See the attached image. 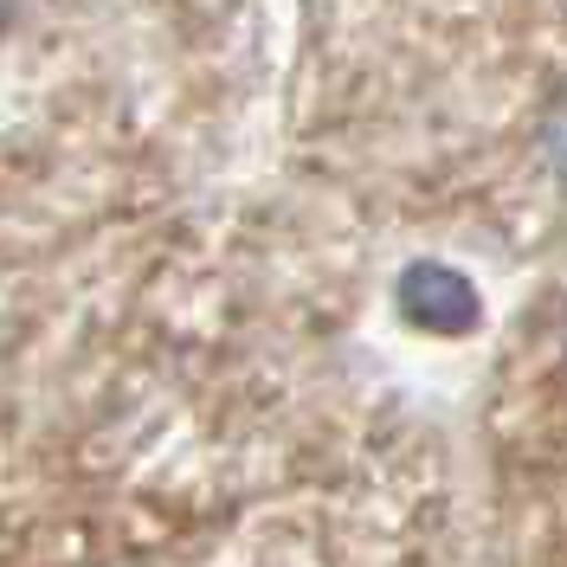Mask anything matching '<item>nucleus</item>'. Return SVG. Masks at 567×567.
Here are the masks:
<instances>
[{
  "instance_id": "obj_1",
  "label": "nucleus",
  "mask_w": 567,
  "mask_h": 567,
  "mask_svg": "<svg viewBox=\"0 0 567 567\" xmlns=\"http://www.w3.org/2000/svg\"><path fill=\"white\" fill-rule=\"evenodd\" d=\"M393 303H400V317L413 322V329H425V336H471V329L484 322L477 284L464 278L458 265H439V258L406 265L400 284H393Z\"/></svg>"
}]
</instances>
